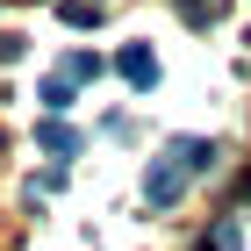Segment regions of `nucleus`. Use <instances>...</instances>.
<instances>
[{
  "mask_svg": "<svg viewBox=\"0 0 251 251\" xmlns=\"http://www.w3.org/2000/svg\"><path fill=\"white\" fill-rule=\"evenodd\" d=\"M179 194H187V173H179L173 158H151V173H144V201H151V208H173Z\"/></svg>",
  "mask_w": 251,
  "mask_h": 251,
  "instance_id": "1",
  "label": "nucleus"
},
{
  "mask_svg": "<svg viewBox=\"0 0 251 251\" xmlns=\"http://www.w3.org/2000/svg\"><path fill=\"white\" fill-rule=\"evenodd\" d=\"M165 158H173V165H179V173H215V158H223V151H215V144H208V136H173V144H165Z\"/></svg>",
  "mask_w": 251,
  "mask_h": 251,
  "instance_id": "2",
  "label": "nucleus"
},
{
  "mask_svg": "<svg viewBox=\"0 0 251 251\" xmlns=\"http://www.w3.org/2000/svg\"><path fill=\"white\" fill-rule=\"evenodd\" d=\"M115 72L129 79L136 94H151V86H158V58L144 50V43H129V50H122V58H115Z\"/></svg>",
  "mask_w": 251,
  "mask_h": 251,
  "instance_id": "3",
  "label": "nucleus"
},
{
  "mask_svg": "<svg viewBox=\"0 0 251 251\" xmlns=\"http://www.w3.org/2000/svg\"><path fill=\"white\" fill-rule=\"evenodd\" d=\"M36 144H43V151H50V158H72V151H79V136L65 129L58 115H50V122H43V129H36Z\"/></svg>",
  "mask_w": 251,
  "mask_h": 251,
  "instance_id": "4",
  "label": "nucleus"
},
{
  "mask_svg": "<svg viewBox=\"0 0 251 251\" xmlns=\"http://www.w3.org/2000/svg\"><path fill=\"white\" fill-rule=\"evenodd\" d=\"M36 94H43V108H50V115H65V108H72V79H65V72H50Z\"/></svg>",
  "mask_w": 251,
  "mask_h": 251,
  "instance_id": "5",
  "label": "nucleus"
},
{
  "mask_svg": "<svg viewBox=\"0 0 251 251\" xmlns=\"http://www.w3.org/2000/svg\"><path fill=\"white\" fill-rule=\"evenodd\" d=\"M65 79H100V58L94 50H72V58H65Z\"/></svg>",
  "mask_w": 251,
  "mask_h": 251,
  "instance_id": "6",
  "label": "nucleus"
},
{
  "mask_svg": "<svg viewBox=\"0 0 251 251\" xmlns=\"http://www.w3.org/2000/svg\"><path fill=\"white\" fill-rule=\"evenodd\" d=\"M58 15H65V22H72V29H86V22H100V0H94V7H86V0H65Z\"/></svg>",
  "mask_w": 251,
  "mask_h": 251,
  "instance_id": "7",
  "label": "nucleus"
}]
</instances>
